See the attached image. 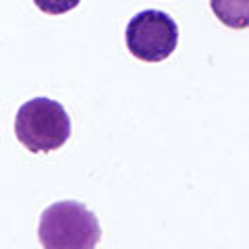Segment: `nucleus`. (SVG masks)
Returning <instances> with one entry per match:
<instances>
[{"label":"nucleus","instance_id":"1","mask_svg":"<svg viewBox=\"0 0 249 249\" xmlns=\"http://www.w3.org/2000/svg\"><path fill=\"white\" fill-rule=\"evenodd\" d=\"M15 135L31 154H48L62 147L71 137V119L56 100L34 98L15 116Z\"/></svg>","mask_w":249,"mask_h":249},{"label":"nucleus","instance_id":"2","mask_svg":"<svg viewBox=\"0 0 249 249\" xmlns=\"http://www.w3.org/2000/svg\"><path fill=\"white\" fill-rule=\"evenodd\" d=\"M46 249H91L98 245L102 231L93 212L79 201H58L46 208L37 229Z\"/></svg>","mask_w":249,"mask_h":249},{"label":"nucleus","instance_id":"3","mask_svg":"<svg viewBox=\"0 0 249 249\" xmlns=\"http://www.w3.org/2000/svg\"><path fill=\"white\" fill-rule=\"evenodd\" d=\"M127 48L135 58L145 62H160L175 52L178 42V27L162 11L137 13L124 31Z\"/></svg>","mask_w":249,"mask_h":249},{"label":"nucleus","instance_id":"4","mask_svg":"<svg viewBox=\"0 0 249 249\" xmlns=\"http://www.w3.org/2000/svg\"><path fill=\"white\" fill-rule=\"evenodd\" d=\"M218 21L232 29L249 27V0H210Z\"/></svg>","mask_w":249,"mask_h":249},{"label":"nucleus","instance_id":"5","mask_svg":"<svg viewBox=\"0 0 249 249\" xmlns=\"http://www.w3.org/2000/svg\"><path fill=\"white\" fill-rule=\"evenodd\" d=\"M36 6L40 9L42 13H48V15H62V13H69L73 11L81 0H34Z\"/></svg>","mask_w":249,"mask_h":249}]
</instances>
